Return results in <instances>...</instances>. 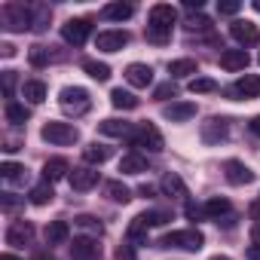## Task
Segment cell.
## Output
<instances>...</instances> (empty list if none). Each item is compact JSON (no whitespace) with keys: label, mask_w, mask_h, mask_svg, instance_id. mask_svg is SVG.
I'll list each match as a JSON object with an SVG mask.
<instances>
[{"label":"cell","mask_w":260,"mask_h":260,"mask_svg":"<svg viewBox=\"0 0 260 260\" xmlns=\"http://www.w3.org/2000/svg\"><path fill=\"white\" fill-rule=\"evenodd\" d=\"M40 135H43V141H49L55 147H71V144L80 141V128L74 122H55V119H49L40 128Z\"/></svg>","instance_id":"6da1fadb"},{"label":"cell","mask_w":260,"mask_h":260,"mask_svg":"<svg viewBox=\"0 0 260 260\" xmlns=\"http://www.w3.org/2000/svg\"><path fill=\"white\" fill-rule=\"evenodd\" d=\"M58 104H61L64 113L83 116V113L92 107V98H89V92H86L83 86H64V89L58 92Z\"/></svg>","instance_id":"7a4b0ae2"},{"label":"cell","mask_w":260,"mask_h":260,"mask_svg":"<svg viewBox=\"0 0 260 260\" xmlns=\"http://www.w3.org/2000/svg\"><path fill=\"white\" fill-rule=\"evenodd\" d=\"M132 147H141V150H150V153H159L166 147L159 128L153 122H138L135 132H132Z\"/></svg>","instance_id":"3957f363"},{"label":"cell","mask_w":260,"mask_h":260,"mask_svg":"<svg viewBox=\"0 0 260 260\" xmlns=\"http://www.w3.org/2000/svg\"><path fill=\"white\" fill-rule=\"evenodd\" d=\"M0 16H4V28L7 31H28L31 28V10L25 4H4V10H0Z\"/></svg>","instance_id":"277c9868"},{"label":"cell","mask_w":260,"mask_h":260,"mask_svg":"<svg viewBox=\"0 0 260 260\" xmlns=\"http://www.w3.org/2000/svg\"><path fill=\"white\" fill-rule=\"evenodd\" d=\"M162 245H166V248L199 251V248L205 245V236H202V230H196V226H190V230H175V233H169V236L162 239Z\"/></svg>","instance_id":"5b68a950"},{"label":"cell","mask_w":260,"mask_h":260,"mask_svg":"<svg viewBox=\"0 0 260 260\" xmlns=\"http://www.w3.org/2000/svg\"><path fill=\"white\" fill-rule=\"evenodd\" d=\"M89 34H92V19H71L61 25V37L71 46H83L89 40Z\"/></svg>","instance_id":"8992f818"},{"label":"cell","mask_w":260,"mask_h":260,"mask_svg":"<svg viewBox=\"0 0 260 260\" xmlns=\"http://www.w3.org/2000/svg\"><path fill=\"white\" fill-rule=\"evenodd\" d=\"M230 34H233V40H236V43H242V49H245V46H257V43H260V31H257V25H254V22H248V19H233Z\"/></svg>","instance_id":"52a82bcc"},{"label":"cell","mask_w":260,"mask_h":260,"mask_svg":"<svg viewBox=\"0 0 260 260\" xmlns=\"http://www.w3.org/2000/svg\"><path fill=\"white\" fill-rule=\"evenodd\" d=\"M95 46H98L101 52H119V49L128 46V31H116V28L101 31V34L95 37Z\"/></svg>","instance_id":"ba28073f"},{"label":"cell","mask_w":260,"mask_h":260,"mask_svg":"<svg viewBox=\"0 0 260 260\" xmlns=\"http://www.w3.org/2000/svg\"><path fill=\"white\" fill-rule=\"evenodd\" d=\"M226 95L236 98V101H242V98H257V95H260V77H257V74H245V77H239V83L230 86Z\"/></svg>","instance_id":"9c48e42d"},{"label":"cell","mask_w":260,"mask_h":260,"mask_svg":"<svg viewBox=\"0 0 260 260\" xmlns=\"http://www.w3.org/2000/svg\"><path fill=\"white\" fill-rule=\"evenodd\" d=\"M223 178H226L233 187H242V184H251V181H254V172H251L242 159H226V162H223Z\"/></svg>","instance_id":"30bf717a"},{"label":"cell","mask_w":260,"mask_h":260,"mask_svg":"<svg viewBox=\"0 0 260 260\" xmlns=\"http://www.w3.org/2000/svg\"><path fill=\"white\" fill-rule=\"evenodd\" d=\"M125 80H128V86H135V89H147L153 83V68L144 64V61H132L125 68Z\"/></svg>","instance_id":"8fae6325"},{"label":"cell","mask_w":260,"mask_h":260,"mask_svg":"<svg viewBox=\"0 0 260 260\" xmlns=\"http://www.w3.org/2000/svg\"><path fill=\"white\" fill-rule=\"evenodd\" d=\"M98 254H101V248H98V239H92V236H77L71 245L74 260H98Z\"/></svg>","instance_id":"7c38bea8"},{"label":"cell","mask_w":260,"mask_h":260,"mask_svg":"<svg viewBox=\"0 0 260 260\" xmlns=\"http://www.w3.org/2000/svg\"><path fill=\"white\" fill-rule=\"evenodd\" d=\"M31 239H34V223H31V220H16V223L7 230V245H13V248L31 245Z\"/></svg>","instance_id":"4fadbf2b"},{"label":"cell","mask_w":260,"mask_h":260,"mask_svg":"<svg viewBox=\"0 0 260 260\" xmlns=\"http://www.w3.org/2000/svg\"><path fill=\"white\" fill-rule=\"evenodd\" d=\"M162 116L172 119V122H187V119L196 116V104L193 101H172V104L162 107Z\"/></svg>","instance_id":"5bb4252c"},{"label":"cell","mask_w":260,"mask_h":260,"mask_svg":"<svg viewBox=\"0 0 260 260\" xmlns=\"http://www.w3.org/2000/svg\"><path fill=\"white\" fill-rule=\"evenodd\" d=\"M68 181H71V187H74V190L86 193V190H92V187L98 184V172H95V169H89V166H80V169H74V172L68 175Z\"/></svg>","instance_id":"9a60e30c"},{"label":"cell","mask_w":260,"mask_h":260,"mask_svg":"<svg viewBox=\"0 0 260 260\" xmlns=\"http://www.w3.org/2000/svg\"><path fill=\"white\" fill-rule=\"evenodd\" d=\"M226 119H220V116H211L208 122H202V141L205 144H220L223 138H226Z\"/></svg>","instance_id":"2e32d148"},{"label":"cell","mask_w":260,"mask_h":260,"mask_svg":"<svg viewBox=\"0 0 260 260\" xmlns=\"http://www.w3.org/2000/svg\"><path fill=\"white\" fill-rule=\"evenodd\" d=\"M178 22V10L172 4H153L150 7V25H159V28H172Z\"/></svg>","instance_id":"e0dca14e"},{"label":"cell","mask_w":260,"mask_h":260,"mask_svg":"<svg viewBox=\"0 0 260 260\" xmlns=\"http://www.w3.org/2000/svg\"><path fill=\"white\" fill-rule=\"evenodd\" d=\"M98 132L101 135H110V138H132V132H135V125L132 122H125V119H104V122H98Z\"/></svg>","instance_id":"ac0fdd59"},{"label":"cell","mask_w":260,"mask_h":260,"mask_svg":"<svg viewBox=\"0 0 260 260\" xmlns=\"http://www.w3.org/2000/svg\"><path fill=\"white\" fill-rule=\"evenodd\" d=\"M248 52L245 49H223L220 52V68L223 71H245L248 68Z\"/></svg>","instance_id":"d6986e66"},{"label":"cell","mask_w":260,"mask_h":260,"mask_svg":"<svg viewBox=\"0 0 260 260\" xmlns=\"http://www.w3.org/2000/svg\"><path fill=\"white\" fill-rule=\"evenodd\" d=\"M71 175V166H68V159H61V156H52V159H46L43 162V178L52 184V181H61V178H68Z\"/></svg>","instance_id":"ffe728a7"},{"label":"cell","mask_w":260,"mask_h":260,"mask_svg":"<svg viewBox=\"0 0 260 260\" xmlns=\"http://www.w3.org/2000/svg\"><path fill=\"white\" fill-rule=\"evenodd\" d=\"M205 217H211V220H223V217H230L233 214V205H230V199H223V196H214V199H208L205 205Z\"/></svg>","instance_id":"44dd1931"},{"label":"cell","mask_w":260,"mask_h":260,"mask_svg":"<svg viewBox=\"0 0 260 260\" xmlns=\"http://www.w3.org/2000/svg\"><path fill=\"white\" fill-rule=\"evenodd\" d=\"M68 239H71L68 220H52V223L46 226V242H49V245H64Z\"/></svg>","instance_id":"7402d4cb"},{"label":"cell","mask_w":260,"mask_h":260,"mask_svg":"<svg viewBox=\"0 0 260 260\" xmlns=\"http://www.w3.org/2000/svg\"><path fill=\"white\" fill-rule=\"evenodd\" d=\"M0 178L10 181V184H28V169L19 162H4L0 166Z\"/></svg>","instance_id":"603a6c76"},{"label":"cell","mask_w":260,"mask_h":260,"mask_svg":"<svg viewBox=\"0 0 260 260\" xmlns=\"http://www.w3.org/2000/svg\"><path fill=\"white\" fill-rule=\"evenodd\" d=\"M119 172L122 175H141V172H147V159L138 156V153H125L119 159Z\"/></svg>","instance_id":"cb8c5ba5"},{"label":"cell","mask_w":260,"mask_h":260,"mask_svg":"<svg viewBox=\"0 0 260 260\" xmlns=\"http://www.w3.org/2000/svg\"><path fill=\"white\" fill-rule=\"evenodd\" d=\"M169 74L172 77H193V74H199V61L196 58H175V61H169Z\"/></svg>","instance_id":"d4e9b609"},{"label":"cell","mask_w":260,"mask_h":260,"mask_svg":"<svg viewBox=\"0 0 260 260\" xmlns=\"http://www.w3.org/2000/svg\"><path fill=\"white\" fill-rule=\"evenodd\" d=\"M83 159L89 162V166H101V162H107L110 159V147H104V144H86L83 147Z\"/></svg>","instance_id":"484cf974"},{"label":"cell","mask_w":260,"mask_h":260,"mask_svg":"<svg viewBox=\"0 0 260 260\" xmlns=\"http://www.w3.org/2000/svg\"><path fill=\"white\" fill-rule=\"evenodd\" d=\"M159 187H162V193L172 196V199H187V184H184L178 175H166Z\"/></svg>","instance_id":"4316f807"},{"label":"cell","mask_w":260,"mask_h":260,"mask_svg":"<svg viewBox=\"0 0 260 260\" xmlns=\"http://www.w3.org/2000/svg\"><path fill=\"white\" fill-rule=\"evenodd\" d=\"M132 13H135L132 4H107V7L101 10V16L110 19V22H125V19H132Z\"/></svg>","instance_id":"83f0119b"},{"label":"cell","mask_w":260,"mask_h":260,"mask_svg":"<svg viewBox=\"0 0 260 260\" xmlns=\"http://www.w3.org/2000/svg\"><path fill=\"white\" fill-rule=\"evenodd\" d=\"M104 193H107L110 202H119V205H125L128 199H132V190H128L122 181H107L104 184Z\"/></svg>","instance_id":"f1b7e54d"},{"label":"cell","mask_w":260,"mask_h":260,"mask_svg":"<svg viewBox=\"0 0 260 260\" xmlns=\"http://www.w3.org/2000/svg\"><path fill=\"white\" fill-rule=\"evenodd\" d=\"M110 104H113L116 110H135V107H138V98L128 92V89H113V92H110Z\"/></svg>","instance_id":"f546056e"},{"label":"cell","mask_w":260,"mask_h":260,"mask_svg":"<svg viewBox=\"0 0 260 260\" xmlns=\"http://www.w3.org/2000/svg\"><path fill=\"white\" fill-rule=\"evenodd\" d=\"M49 19H52V10L46 4L31 7V31H46L49 28Z\"/></svg>","instance_id":"4dcf8cb0"},{"label":"cell","mask_w":260,"mask_h":260,"mask_svg":"<svg viewBox=\"0 0 260 260\" xmlns=\"http://www.w3.org/2000/svg\"><path fill=\"white\" fill-rule=\"evenodd\" d=\"M22 95H25L31 104H40V101H46V83H43V80H25Z\"/></svg>","instance_id":"1f68e13d"},{"label":"cell","mask_w":260,"mask_h":260,"mask_svg":"<svg viewBox=\"0 0 260 260\" xmlns=\"http://www.w3.org/2000/svg\"><path fill=\"white\" fill-rule=\"evenodd\" d=\"M52 196H55V190H52V184L49 181H43V184H37V187H31V205H49L52 202Z\"/></svg>","instance_id":"d6a6232c"},{"label":"cell","mask_w":260,"mask_h":260,"mask_svg":"<svg viewBox=\"0 0 260 260\" xmlns=\"http://www.w3.org/2000/svg\"><path fill=\"white\" fill-rule=\"evenodd\" d=\"M83 71H86L92 80H98V83L110 80V68H107L104 61H95V58H89V61H83Z\"/></svg>","instance_id":"836d02e7"},{"label":"cell","mask_w":260,"mask_h":260,"mask_svg":"<svg viewBox=\"0 0 260 260\" xmlns=\"http://www.w3.org/2000/svg\"><path fill=\"white\" fill-rule=\"evenodd\" d=\"M74 223L80 226V230H86L92 239H98L101 233H104V226H101V220L98 217H92V214H80V217H74Z\"/></svg>","instance_id":"e575fe53"},{"label":"cell","mask_w":260,"mask_h":260,"mask_svg":"<svg viewBox=\"0 0 260 260\" xmlns=\"http://www.w3.org/2000/svg\"><path fill=\"white\" fill-rule=\"evenodd\" d=\"M147 223L141 220V217H132V223H128V242L132 245H141V242H147Z\"/></svg>","instance_id":"d590c367"},{"label":"cell","mask_w":260,"mask_h":260,"mask_svg":"<svg viewBox=\"0 0 260 260\" xmlns=\"http://www.w3.org/2000/svg\"><path fill=\"white\" fill-rule=\"evenodd\" d=\"M28 61H31L34 68H46V64L52 61V52H49L46 46H40V43H37V46H31V49H28Z\"/></svg>","instance_id":"8d00e7d4"},{"label":"cell","mask_w":260,"mask_h":260,"mask_svg":"<svg viewBox=\"0 0 260 260\" xmlns=\"http://www.w3.org/2000/svg\"><path fill=\"white\" fill-rule=\"evenodd\" d=\"M7 119H10L13 125L28 122V107H25V104H16V101H7Z\"/></svg>","instance_id":"74e56055"},{"label":"cell","mask_w":260,"mask_h":260,"mask_svg":"<svg viewBox=\"0 0 260 260\" xmlns=\"http://www.w3.org/2000/svg\"><path fill=\"white\" fill-rule=\"evenodd\" d=\"M147 40L156 46H166L172 40V28H159V25H147Z\"/></svg>","instance_id":"f35d334b"},{"label":"cell","mask_w":260,"mask_h":260,"mask_svg":"<svg viewBox=\"0 0 260 260\" xmlns=\"http://www.w3.org/2000/svg\"><path fill=\"white\" fill-rule=\"evenodd\" d=\"M214 89H217V83L211 77H193L190 80V92L193 95H205V92H214Z\"/></svg>","instance_id":"ab89813d"},{"label":"cell","mask_w":260,"mask_h":260,"mask_svg":"<svg viewBox=\"0 0 260 260\" xmlns=\"http://www.w3.org/2000/svg\"><path fill=\"white\" fill-rule=\"evenodd\" d=\"M147 226H162V223H169L172 220V214L169 211H144V214H138Z\"/></svg>","instance_id":"60d3db41"},{"label":"cell","mask_w":260,"mask_h":260,"mask_svg":"<svg viewBox=\"0 0 260 260\" xmlns=\"http://www.w3.org/2000/svg\"><path fill=\"white\" fill-rule=\"evenodd\" d=\"M187 28H190V31H208L211 22H208L205 16H190V19H187Z\"/></svg>","instance_id":"b9f144b4"},{"label":"cell","mask_w":260,"mask_h":260,"mask_svg":"<svg viewBox=\"0 0 260 260\" xmlns=\"http://www.w3.org/2000/svg\"><path fill=\"white\" fill-rule=\"evenodd\" d=\"M13 89H16V71H4V92H7V101H13Z\"/></svg>","instance_id":"7bdbcfd3"},{"label":"cell","mask_w":260,"mask_h":260,"mask_svg":"<svg viewBox=\"0 0 260 260\" xmlns=\"http://www.w3.org/2000/svg\"><path fill=\"white\" fill-rule=\"evenodd\" d=\"M178 92H175V86L172 83H162V86H156L153 89V98H159V101H166V98H175Z\"/></svg>","instance_id":"ee69618b"},{"label":"cell","mask_w":260,"mask_h":260,"mask_svg":"<svg viewBox=\"0 0 260 260\" xmlns=\"http://www.w3.org/2000/svg\"><path fill=\"white\" fill-rule=\"evenodd\" d=\"M116 260H138V257H135V245H132V242L119 245V248H116Z\"/></svg>","instance_id":"f6af8a7d"},{"label":"cell","mask_w":260,"mask_h":260,"mask_svg":"<svg viewBox=\"0 0 260 260\" xmlns=\"http://www.w3.org/2000/svg\"><path fill=\"white\" fill-rule=\"evenodd\" d=\"M239 10H242V7L236 4V0H223V4H217V13H220V16H236Z\"/></svg>","instance_id":"bcb514c9"},{"label":"cell","mask_w":260,"mask_h":260,"mask_svg":"<svg viewBox=\"0 0 260 260\" xmlns=\"http://www.w3.org/2000/svg\"><path fill=\"white\" fill-rule=\"evenodd\" d=\"M187 217H190V220H199V217H205V208H199V205L190 202V205H187Z\"/></svg>","instance_id":"7dc6e473"},{"label":"cell","mask_w":260,"mask_h":260,"mask_svg":"<svg viewBox=\"0 0 260 260\" xmlns=\"http://www.w3.org/2000/svg\"><path fill=\"white\" fill-rule=\"evenodd\" d=\"M16 205H19V199H16L13 193H4V208H7V211H13Z\"/></svg>","instance_id":"c3c4849f"},{"label":"cell","mask_w":260,"mask_h":260,"mask_svg":"<svg viewBox=\"0 0 260 260\" xmlns=\"http://www.w3.org/2000/svg\"><path fill=\"white\" fill-rule=\"evenodd\" d=\"M0 55H4V58H13V55H16V46H13V43H4V46H0Z\"/></svg>","instance_id":"681fc988"},{"label":"cell","mask_w":260,"mask_h":260,"mask_svg":"<svg viewBox=\"0 0 260 260\" xmlns=\"http://www.w3.org/2000/svg\"><path fill=\"white\" fill-rule=\"evenodd\" d=\"M153 193H156V190H153L150 184H141V187H138V196H144V199H150Z\"/></svg>","instance_id":"f907efd6"},{"label":"cell","mask_w":260,"mask_h":260,"mask_svg":"<svg viewBox=\"0 0 260 260\" xmlns=\"http://www.w3.org/2000/svg\"><path fill=\"white\" fill-rule=\"evenodd\" d=\"M251 242H254V245H260V220L251 226Z\"/></svg>","instance_id":"816d5d0a"},{"label":"cell","mask_w":260,"mask_h":260,"mask_svg":"<svg viewBox=\"0 0 260 260\" xmlns=\"http://www.w3.org/2000/svg\"><path fill=\"white\" fill-rule=\"evenodd\" d=\"M248 260H260V245H251L248 248Z\"/></svg>","instance_id":"f5cc1de1"},{"label":"cell","mask_w":260,"mask_h":260,"mask_svg":"<svg viewBox=\"0 0 260 260\" xmlns=\"http://www.w3.org/2000/svg\"><path fill=\"white\" fill-rule=\"evenodd\" d=\"M187 10H202V0H184Z\"/></svg>","instance_id":"db71d44e"},{"label":"cell","mask_w":260,"mask_h":260,"mask_svg":"<svg viewBox=\"0 0 260 260\" xmlns=\"http://www.w3.org/2000/svg\"><path fill=\"white\" fill-rule=\"evenodd\" d=\"M251 132L260 138V116H254V119H251Z\"/></svg>","instance_id":"11a10c76"},{"label":"cell","mask_w":260,"mask_h":260,"mask_svg":"<svg viewBox=\"0 0 260 260\" xmlns=\"http://www.w3.org/2000/svg\"><path fill=\"white\" fill-rule=\"evenodd\" d=\"M34 260H55V257H52V254H46V251H43V254H34Z\"/></svg>","instance_id":"9f6ffc18"},{"label":"cell","mask_w":260,"mask_h":260,"mask_svg":"<svg viewBox=\"0 0 260 260\" xmlns=\"http://www.w3.org/2000/svg\"><path fill=\"white\" fill-rule=\"evenodd\" d=\"M208 260H233V257H226V254H214V257H208Z\"/></svg>","instance_id":"6f0895ef"},{"label":"cell","mask_w":260,"mask_h":260,"mask_svg":"<svg viewBox=\"0 0 260 260\" xmlns=\"http://www.w3.org/2000/svg\"><path fill=\"white\" fill-rule=\"evenodd\" d=\"M0 260H19L16 254H0Z\"/></svg>","instance_id":"680465c9"},{"label":"cell","mask_w":260,"mask_h":260,"mask_svg":"<svg viewBox=\"0 0 260 260\" xmlns=\"http://www.w3.org/2000/svg\"><path fill=\"white\" fill-rule=\"evenodd\" d=\"M254 10H257V13H260V0H254Z\"/></svg>","instance_id":"91938a15"}]
</instances>
